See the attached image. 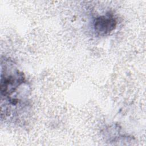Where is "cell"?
Segmentation results:
<instances>
[{"label":"cell","mask_w":146,"mask_h":146,"mask_svg":"<svg viewBox=\"0 0 146 146\" xmlns=\"http://www.w3.org/2000/svg\"><path fill=\"white\" fill-rule=\"evenodd\" d=\"M27 81L23 72L19 70L9 60L2 63L1 74V95L11 106H16L23 103L26 95H22V88L27 86Z\"/></svg>","instance_id":"6da1fadb"},{"label":"cell","mask_w":146,"mask_h":146,"mask_svg":"<svg viewBox=\"0 0 146 146\" xmlns=\"http://www.w3.org/2000/svg\"><path fill=\"white\" fill-rule=\"evenodd\" d=\"M117 25V20L114 15L108 13L96 17L93 21V27L95 33L100 36L110 34L115 30Z\"/></svg>","instance_id":"7a4b0ae2"}]
</instances>
